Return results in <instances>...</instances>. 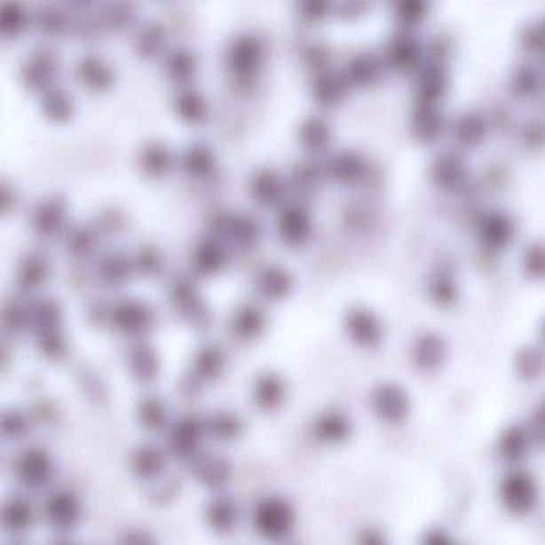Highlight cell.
Listing matches in <instances>:
<instances>
[{"mask_svg": "<svg viewBox=\"0 0 545 545\" xmlns=\"http://www.w3.org/2000/svg\"><path fill=\"white\" fill-rule=\"evenodd\" d=\"M212 233L225 242L233 253H252L263 243L265 229L263 223L250 213L231 211L216 217Z\"/></svg>", "mask_w": 545, "mask_h": 545, "instance_id": "6da1fadb", "label": "cell"}, {"mask_svg": "<svg viewBox=\"0 0 545 545\" xmlns=\"http://www.w3.org/2000/svg\"><path fill=\"white\" fill-rule=\"evenodd\" d=\"M275 233L288 249L309 247L317 234V222L312 210L302 201H288L276 211Z\"/></svg>", "mask_w": 545, "mask_h": 545, "instance_id": "7a4b0ae2", "label": "cell"}, {"mask_svg": "<svg viewBox=\"0 0 545 545\" xmlns=\"http://www.w3.org/2000/svg\"><path fill=\"white\" fill-rule=\"evenodd\" d=\"M324 178L344 189H357L367 184L373 165L365 153L342 148L326 154L322 163Z\"/></svg>", "mask_w": 545, "mask_h": 545, "instance_id": "3957f363", "label": "cell"}, {"mask_svg": "<svg viewBox=\"0 0 545 545\" xmlns=\"http://www.w3.org/2000/svg\"><path fill=\"white\" fill-rule=\"evenodd\" d=\"M499 496L502 505L509 514L523 517L536 509L541 500V488L530 471L516 468L501 479Z\"/></svg>", "mask_w": 545, "mask_h": 545, "instance_id": "277c9868", "label": "cell"}, {"mask_svg": "<svg viewBox=\"0 0 545 545\" xmlns=\"http://www.w3.org/2000/svg\"><path fill=\"white\" fill-rule=\"evenodd\" d=\"M248 194L256 206L265 210H278L288 201L290 180L280 170L260 167L248 179Z\"/></svg>", "mask_w": 545, "mask_h": 545, "instance_id": "5b68a950", "label": "cell"}, {"mask_svg": "<svg viewBox=\"0 0 545 545\" xmlns=\"http://www.w3.org/2000/svg\"><path fill=\"white\" fill-rule=\"evenodd\" d=\"M253 525L261 536L280 541L290 535L296 527V512L285 499L270 496L256 505Z\"/></svg>", "mask_w": 545, "mask_h": 545, "instance_id": "8992f818", "label": "cell"}, {"mask_svg": "<svg viewBox=\"0 0 545 545\" xmlns=\"http://www.w3.org/2000/svg\"><path fill=\"white\" fill-rule=\"evenodd\" d=\"M252 281L255 293L268 303L286 301L296 288V277L292 270L278 263L259 266Z\"/></svg>", "mask_w": 545, "mask_h": 545, "instance_id": "52a82bcc", "label": "cell"}, {"mask_svg": "<svg viewBox=\"0 0 545 545\" xmlns=\"http://www.w3.org/2000/svg\"><path fill=\"white\" fill-rule=\"evenodd\" d=\"M344 328L349 338L362 349H377L383 344L384 328L381 318L371 308L363 304L347 309Z\"/></svg>", "mask_w": 545, "mask_h": 545, "instance_id": "ba28073f", "label": "cell"}, {"mask_svg": "<svg viewBox=\"0 0 545 545\" xmlns=\"http://www.w3.org/2000/svg\"><path fill=\"white\" fill-rule=\"evenodd\" d=\"M374 413L386 423L402 424L411 413V399L405 388L397 383H383L371 394Z\"/></svg>", "mask_w": 545, "mask_h": 545, "instance_id": "9c48e42d", "label": "cell"}, {"mask_svg": "<svg viewBox=\"0 0 545 545\" xmlns=\"http://www.w3.org/2000/svg\"><path fill=\"white\" fill-rule=\"evenodd\" d=\"M233 252L215 233L200 240L192 253V265L197 274L216 277L223 274L232 265Z\"/></svg>", "mask_w": 545, "mask_h": 545, "instance_id": "30bf717a", "label": "cell"}, {"mask_svg": "<svg viewBox=\"0 0 545 545\" xmlns=\"http://www.w3.org/2000/svg\"><path fill=\"white\" fill-rule=\"evenodd\" d=\"M110 320L121 334L140 336L152 328L154 313L146 303L138 299H124L111 310Z\"/></svg>", "mask_w": 545, "mask_h": 545, "instance_id": "8fae6325", "label": "cell"}, {"mask_svg": "<svg viewBox=\"0 0 545 545\" xmlns=\"http://www.w3.org/2000/svg\"><path fill=\"white\" fill-rule=\"evenodd\" d=\"M296 138L299 147L309 156H326L333 151L335 131L323 117L309 116L299 122Z\"/></svg>", "mask_w": 545, "mask_h": 545, "instance_id": "7c38bea8", "label": "cell"}, {"mask_svg": "<svg viewBox=\"0 0 545 545\" xmlns=\"http://www.w3.org/2000/svg\"><path fill=\"white\" fill-rule=\"evenodd\" d=\"M55 471L52 459L40 447L26 450L16 464V474L26 488L36 490L45 487L51 482Z\"/></svg>", "mask_w": 545, "mask_h": 545, "instance_id": "4fadbf2b", "label": "cell"}, {"mask_svg": "<svg viewBox=\"0 0 545 545\" xmlns=\"http://www.w3.org/2000/svg\"><path fill=\"white\" fill-rule=\"evenodd\" d=\"M82 502L72 491H57L46 501L45 517L53 530L58 532L74 530L82 519Z\"/></svg>", "mask_w": 545, "mask_h": 545, "instance_id": "5bb4252c", "label": "cell"}, {"mask_svg": "<svg viewBox=\"0 0 545 545\" xmlns=\"http://www.w3.org/2000/svg\"><path fill=\"white\" fill-rule=\"evenodd\" d=\"M207 430L206 422L195 416H185L172 426L169 446L176 456L190 458L199 452Z\"/></svg>", "mask_w": 545, "mask_h": 545, "instance_id": "9a60e30c", "label": "cell"}, {"mask_svg": "<svg viewBox=\"0 0 545 545\" xmlns=\"http://www.w3.org/2000/svg\"><path fill=\"white\" fill-rule=\"evenodd\" d=\"M445 339L434 331H427L416 338L413 349L414 365L419 371L432 373L439 370L447 359Z\"/></svg>", "mask_w": 545, "mask_h": 545, "instance_id": "2e32d148", "label": "cell"}, {"mask_svg": "<svg viewBox=\"0 0 545 545\" xmlns=\"http://www.w3.org/2000/svg\"><path fill=\"white\" fill-rule=\"evenodd\" d=\"M408 130L415 142L422 146H431L440 140L445 130V122L435 107L419 103L410 115Z\"/></svg>", "mask_w": 545, "mask_h": 545, "instance_id": "e0dca14e", "label": "cell"}, {"mask_svg": "<svg viewBox=\"0 0 545 545\" xmlns=\"http://www.w3.org/2000/svg\"><path fill=\"white\" fill-rule=\"evenodd\" d=\"M67 206L61 197L52 196L42 201L32 215V227L43 238H53L66 225Z\"/></svg>", "mask_w": 545, "mask_h": 545, "instance_id": "ac0fdd59", "label": "cell"}, {"mask_svg": "<svg viewBox=\"0 0 545 545\" xmlns=\"http://www.w3.org/2000/svg\"><path fill=\"white\" fill-rule=\"evenodd\" d=\"M181 168L189 178L207 180L215 176L218 169L217 154L204 142H195L186 147L180 162Z\"/></svg>", "mask_w": 545, "mask_h": 545, "instance_id": "d6986e66", "label": "cell"}, {"mask_svg": "<svg viewBox=\"0 0 545 545\" xmlns=\"http://www.w3.org/2000/svg\"><path fill=\"white\" fill-rule=\"evenodd\" d=\"M533 446V441L527 426L511 424L501 432L496 443V451L502 461L517 464L525 462L530 455Z\"/></svg>", "mask_w": 545, "mask_h": 545, "instance_id": "ffe728a7", "label": "cell"}, {"mask_svg": "<svg viewBox=\"0 0 545 545\" xmlns=\"http://www.w3.org/2000/svg\"><path fill=\"white\" fill-rule=\"evenodd\" d=\"M269 319L265 310L255 304H243L233 312L231 328L238 338L254 341L268 328Z\"/></svg>", "mask_w": 545, "mask_h": 545, "instance_id": "44dd1931", "label": "cell"}, {"mask_svg": "<svg viewBox=\"0 0 545 545\" xmlns=\"http://www.w3.org/2000/svg\"><path fill=\"white\" fill-rule=\"evenodd\" d=\"M431 183L438 188L451 191L462 184L466 176V167L457 154L445 152L438 154L430 165Z\"/></svg>", "mask_w": 545, "mask_h": 545, "instance_id": "7402d4cb", "label": "cell"}, {"mask_svg": "<svg viewBox=\"0 0 545 545\" xmlns=\"http://www.w3.org/2000/svg\"><path fill=\"white\" fill-rule=\"evenodd\" d=\"M58 72L57 57L52 52L42 51L35 53L23 68L26 87L34 91L48 90Z\"/></svg>", "mask_w": 545, "mask_h": 545, "instance_id": "603a6c76", "label": "cell"}, {"mask_svg": "<svg viewBox=\"0 0 545 545\" xmlns=\"http://www.w3.org/2000/svg\"><path fill=\"white\" fill-rule=\"evenodd\" d=\"M172 298L179 312L191 323L204 325L209 320V312L194 283L186 280L176 282Z\"/></svg>", "mask_w": 545, "mask_h": 545, "instance_id": "cb8c5ba5", "label": "cell"}, {"mask_svg": "<svg viewBox=\"0 0 545 545\" xmlns=\"http://www.w3.org/2000/svg\"><path fill=\"white\" fill-rule=\"evenodd\" d=\"M253 397L255 404L261 410L272 413L280 409L287 399V387L283 379L276 373L266 372L256 379Z\"/></svg>", "mask_w": 545, "mask_h": 545, "instance_id": "d4e9b609", "label": "cell"}, {"mask_svg": "<svg viewBox=\"0 0 545 545\" xmlns=\"http://www.w3.org/2000/svg\"><path fill=\"white\" fill-rule=\"evenodd\" d=\"M168 459L162 448L146 445L133 453L130 467L138 479L154 480L162 477L167 470Z\"/></svg>", "mask_w": 545, "mask_h": 545, "instance_id": "484cf974", "label": "cell"}, {"mask_svg": "<svg viewBox=\"0 0 545 545\" xmlns=\"http://www.w3.org/2000/svg\"><path fill=\"white\" fill-rule=\"evenodd\" d=\"M207 525L212 531L222 535L233 533L240 521L239 507L228 496H217L208 504L205 512Z\"/></svg>", "mask_w": 545, "mask_h": 545, "instance_id": "4316f807", "label": "cell"}, {"mask_svg": "<svg viewBox=\"0 0 545 545\" xmlns=\"http://www.w3.org/2000/svg\"><path fill=\"white\" fill-rule=\"evenodd\" d=\"M351 434V422L339 411H328L320 415L313 425L314 437L320 442L330 445L346 442Z\"/></svg>", "mask_w": 545, "mask_h": 545, "instance_id": "83f0119b", "label": "cell"}, {"mask_svg": "<svg viewBox=\"0 0 545 545\" xmlns=\"http://www.w3.org/2000/svg\"><path fill=\"white\" fill-rule=\"evenodd\" d=\"M197 479L209 489H221L233 477V466L228 459L218 455L201 458L195 467Z\"/></svg>", "mask_w": 545, "mask_h": 545, "instance_id": "f1b7e54d", "label": "cell"}, {"mask_svg": "<svg viewBox=\"0 0 545 545\" xmlns=\"http://www.w3.org/2000/svg\"><path fill=\"white\" fill-rule=\"evenodd\" d=\"M35 520V512L28 501L20 496L5 502L2 510V525L5 532L20 535L29 530Z\"/></svg>", "mask_w": 545, "mask_h": 545, "instance_id": "f546056e", "label": "cell"}, {"mask_svg": "<svg viewBox=\"0 0 545 545\" xmlns=\"http://www.w3.org/2000/svg\"><path fill=\"white\" fill-rule=\"evenodd\" d=\"M138 164L149 178H163L172 170L174 158L164 144L154 142L143 147L138 154Z\"/></svg>", "mask_w": 545, "mask_h": 545, "instance_id": "4dcf8cb0", "label": "cell"}, {"mask_svg": "<svg viewBox=\"0 0 545 545\" xmlns=\"http://www.w3.org/2000/svg\"><path fill=\"white\" fill-rule=\"evenodd\" d=\"M128 365L132 376L143 383L154 381L160 373L159 356L156 351L147 344H138L133 347L128 356Z\"/></svg>", "mask_w": 545, "mask_h": 545, "instance_id": "1f68e13d", "label": "cell"}, {"mask_svg": "<svg viewBox=\"0 0 545 545\" xmlns=\"http://www.w3.org/2000/svg\"><path fill=\"white\" fill-rule=\"evenodd\" d=\"M133 265L130 257L122 253H110L99 260L96 275L108 287L122 285L130 277Z\"/></svg>", "mask_w": 545, "mask_h": 545, "instance_id": "d6a6232c", "label": "cell"}, {"mask_svg": "<svg viewBox=\"0 0 545 545\" xmlns=\"http://www.w3.org/2000/svg\"><path fill=\"white\" fill-rule=\"evenodd\" d=\"M515 372L522 381L533 382L545 372V354L535 345H527L517 351L514 359Z\"/></svg>", "mask_w": 545, "mask_h": 545, "instance_id": "836d02e7", "label": "cell"}, {"mask_svg": "<svg viewBox=\"0 0 545 545\" xmlns=\"http://www.w3.org/2000/svg\"><path fill=\"white\" fill-rule=\"evenodd\" d=\"M78 75L85 87L95 92H104L114 83V73L101 59H84L79 66Z\"/></svg>", "mask_w": 545, "mask_h": 545, "instance_id": "e575fe53", "label": "cell"}, {"mask_svg": "<svg viewBox=\"0 0 545 545\" xmlns=\"http://www.w3.org/2000/svg\"><path fill=\"white\" fill-rule=\"evenodd\" d=\"M18 272L19 283L24 290L32 291L40 288L50 274V265L44 256L30 254L21 261Z\"/></svg>", "mask_w": 545, "mask_h": 545, "instance_id": "d590c367", "label": "cell"}, {"mask_svg": "<svg viewBox=\"0 0 545 545\" xmlns=\"http://www.w3.org/2000/svg\"><path fill=\"white\" fill-rule=\"evenodd\" d=\"M225 365L226 358L220 347L207 345L197 352L194 371L202 381H215L222 375Z\"/></svg>", "mask_w": 545, "mask_h": 545, "instance_id": "8d00e7d4", "label": "cell"}, {"mask_svg": "<svg viewBox=\"0 0 545 545\" xmlns=\"http://www.w3.org/2000/svg\"><path fill=\"white\" fill-rule=\"evenodd\" d=\"M61 320V308L52 299H41L29 310V322L36 326L40 335L59 331Z\"/></svg>", "mask_w": 545, "mask_h": 545, "instance_id": "74e56055", "label": "cell"}, {"mask_svg": "<svg viewBox=\"0 0 545 545\" xmlns=\"http://www.w3.org/2000/svg\"><path fill=\"white\" fill-rule=\"evenodd\" d=\"M42 110L48 120L62 124L74 115V100L62 90H48L42 100Z\"/></svg>", "mask_w": 545, "mask_h": 545, "instance_id": "f35d334b", "label": "cell"}, {"mask_svg": "<svg viewBox=\"0 0 545 545\" xmlns=\"http://www.w3.org/2000/svg\"><path fill=\"white\" fill-rule=\"evenodd\" d=\"M175 109L180 119L191 125L201 124L208 115L206 101L202 96L192 91L178 96L175 101Z\"/></svg>", "mask_w": 545, "mask_h": 545, "instance_id": "ab89813d", "label": "cell"}, {"mask_svg": "<svg viewBox=\"0 0 545 545\" xmlns=\"http://www.w3.org/2000/svg\"><path fill=\"white\" fill-rule=\"evenodd\" d=\"M207 430L217 439L233 441L242 435L244 425L241 419L232 413H217L206 422Z\"/></svg>", "mask_w": 545, "mask_h": 545, "instance_id": "60d3db41", "label": "cell"}, {"mask_svg": "<svg viewBox=\"0 0 545 545\" xmlns=\"http://www.w3.org/2000/svg\"><path fill=\"white\" fill-rule=\"evenodd\" d=\"M138 416L144 429L152 431L162 430L168 423L167 406L159 398H146L138 405Z\"/></svg>", "mask_w": 545, "mask_h": 545, "instance_id": "b9f144b4", "label": "cell"}, {"mask_svg": "<svg viewBox=\"0 0 545 545\" xmlns=\"http://www.w3.org/2000/svg\"><path fill=\"white\" fill-rule=\"evenodd\" d=\"M485 242L491 248H502L510 241L512 224L509 217L491 215L485 218L482 225Z\"/></svg>", "mask_w": 545, "mask_h": 545, "instance_id": "7bdbcfd3", "label": "cell"}, {"mask_svg": "<svg viewBox=\"0 0 545 545\" xmlns=\"http://www.w3.org/2000/svg\"><path fill=\"white\" fill-rule=\"evenodd\" d=\"M27 24V14L20 3L7 0L0 10V31L4 36L16 37L23 32Z\"/></svg>", "mask_w": 545, "mask_h": 545, "instance_id": "ee69618b", "label": "cell"}, {"mask_svg": "<svg viewBox=\"0 0 545 545\" xmlns=\"http://www.w3.org/2000/svg\"><path fill=\"white\" fill-rule=\"evenodd\" d=\"M429 288L432 301L440 304V306H450L456 301L457 288L455 283L445 272H435L434 276L430 278Z\"/></svg>", "mask_w": 545, "mask_h": 545, "instance_id": "f6af8a7d", "label": "cell"}, {"mask_svg": "<svg viewBox=\"0 0 545 545\" xmlns=\"http://www.w3.org/2000/svg\"><path fill=\"white\" fill-rule=\"evenodd\" d=\"M486 127L477 117H467L458 122L455 135L458 142L463 146H472L482 142L485 138Z\"/></svg>", "mask_w": 545, "mask_h": 545, "instance_id": "bcb514c9", "label": "cell"}, {"mask_svg": "<svg viewBox=\"0 0 545 545\" xmlns=\"http://www.w3.org/2000/svg\"><path fill=\"white\" fill-rule=\"evenodd\" d=\"M28 420L18 411H8L3 415L2 432L7 439H20L28 434Z\"/></svg>", "mask_w": 545, "mask_h": 545, "instance_id": "7dc6e473", "label": "cell"}, {"mask_svg": "<svg viewBox=\"0 0 545 545\" xmlns=\"http://www.w3.org/2000/svg\"><path fill=\"white\" fill-rule=\"evenodd\" d=\"M168 69L170 76L178 82H185L194 76L195 71L194 59L186 52H176L170 58Z\"/></svg>", "mask_w": 545, "mask_h": 545, "instance_id": "c3c4849f", "label": "cell"}, {"mask_svg": "<svg viewBox=\"0 0 545 545\" xmlns=\"http://www.w3.org/2000/svg\"><path fill=\"white\" fill-rule=\"evenodd\" d=\"M533 445L545 446V403L533 411L527 424Z\"/></svg>", "mask_w": 545, "mask_h": 545, "instance_id": "681fc988", "label": "cell"}, {"mask_svg": "<svg viewBox=\"0 0 545 545\" xmlns=\"http://www.w3.org/2000/svg\"><path fill=\"white\" fill-rule=\"evenodd\" d=\"M525 269L528 274L533 277L545 276V248L542 245H536V247L527 250Z\"/></svg>", "mask_w": 545, "mask_h": 545, "instance_id": "f907efd6", "label": "cell"}, {"mask_svg": "<svg viewBox=\"0 0 545 545\" xmlns=\"http://www.w3.org/2000/svg\"><path fill=\"white\" fill-rule=\"evenodd\" d=\"M141 35L138 44L140 51L146 55H154L158 52L159 48L163 46L164 40L162 30L151 27V28L144 30Z\"/></svg>", "mask_w": 545, "mask_h": 545, "instance_id": "816d5d0a", "label": "cell"}, {"mask_svg": "<svg viewBox=\"0 0 545 545\" xmlns=\"http://www.w3.org/2000/svg\"><path fill=\"white\" fill-rule=\"evenodd\" d=\"M162 264V258L152 249L142 250L140 257H138V269L146 272H154L158 270L159 265Z\"/></svg>", "mask_w": 545, "mask_h": 545, "instance_id": "f5cc1de1", "label": "cell"}, {"mask_svg": "<svg viewBox=\"0 0 545 545\" xmlns=\"http://www.w3.org/2000/svg\"><path fill=\"white\" fill-rule=\"evenodd\" d=\"M423 542L427 545H447L452 543V539L446 531L432 528L425 533Z\"/></svg>", "mask_w": 545, "mask_h": 545, "instance_id": "db71d44e", "label": "cell"}, {"mask_svg": "<svg viewBox=\"0 0 545 545\" xmlns=\"http://www.w3.org/2000/svg\"><path fill=\"white\" fill-rule=\"evenodd\" d=\"M360 539L362 543H366L367 545H377L384 542L383 537L381 535V533L374 530H367L362 532Z\"/></svg>", "mask_w": 545, "mask_h": 545, "instance_id": "11a10c76", "label": "cell"}, {"mask_svg": "<svg viewBox=\"0 0 545 545\" xmlns=\"http://www.w3.org/2000/svg\"><path fill=\"white\" fill-rule=\"evenodd\" d=\"M541 335H542V338L545 341V319H544L542 326H541Z\"/></svg>", "mask_w": 545, "mask_h": 545, "instance_id": "9f6ffc18", "label": "cell"}, {"mask_svg": "<svg viewBox=\"0 0 545 545\" xmlns=\"http://www.w3.org/2000/svg\"><path fill=\"white\" fill-rule=\"evenodd\" d=\"M79 2H84V0H79Z\"/></svg>", "mask_w": 545, "mask_h": 545, "instance_id": "6f0895ef", "label": "cell"}]
</instances>
